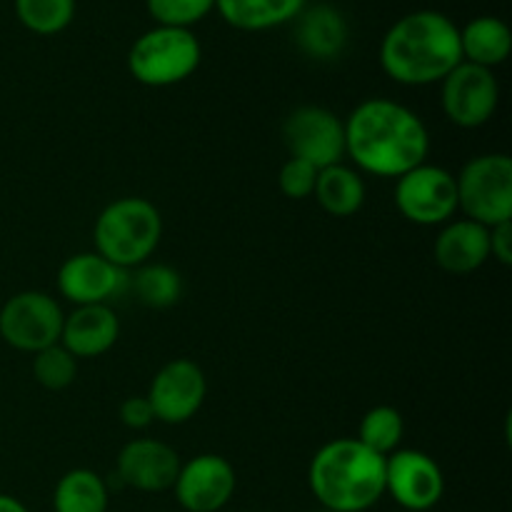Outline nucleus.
<instances>
[{"label":"nucleus","mask_w":512,"mask_h":512,"mask_svg":"<svg viewBox=\"0 0 512 512\" xmlns=\"http://www.w3.org/2000/svg\"><path fill=\"white\" fill-rule=\"evenodd\" d=\"M313 195L325 213L335 215V218H350L363 208L365 183L353 168L338 163L318 170Z\"/></svg>","instance_id":"obj_21"},{"label":"nucleus","mask_w":512,"mask_h":512,"mask_svg":"<svg viewBox=\"0 0 512 512\" xmlns=\"http://www.w3.org/2000/svg\"><path fill=\"white\" fill-rule=\"evenodd\" d=\"M315 180H318V168L298 158H290L278 175L280 190L290 200L310 198L315 193Z\"/></svg>","instance_id":"obj_28"},{"label":"nucleus","mask_w":512,"mask_h":512,"mask_svg":"<svg viewBox=\"0 0 512 512\" xmlns=\"http://www.w3.org/2000/svg\"><path fill=\"white\" fill-rule=\"evenodd\" d=\"M343 125L345 155L370 175L400 178L428 158V128L418 113L395 100H363Z\"/></svg>","instance_id":"obj_1"},{"label":"nucleus","mask_w":512,"mask_h":512,"mask_svg":"<svg viewBox=\"0 0 512 512\" xmlns=\"http://www.w3.org/2000/svg\"><path fill=\"white\" fill-rule=\"evenodd\" d=\"M133 288L135 298L145 305V308L163 310L170 308L183 295V278L175 268L163 263H143L138 265L133 278L128 280Z\"/></svg>","instance_id":"obj_23"},{"label":"nucleus","mask_w":512,"mask_h":512,"mask_svg":"<svg viewBox=\"0 0 512 512\" xmlns=\"http://www.w3.org/2000/svg\"><path fill=\"white\" fill-rule=\"evenodd\" d=\"M180 465L170 445L153 438L130 440L118 453V478L140 493H165L175 485Z\"/></svg>","instance_id":"obj_15"},{"label":"nucleus","mask_w":512,"mask_h":512,"mask_svg":"<svg viewBox=\"0 0 512 512\" xmlns=\"http://www.w3.org/2000/svg\"><path fill=\"white\" fill-rule=\"evenodd\" d=\"M120 420L125 428L130 430H145L155 420L153 405H150L148 395H133L120 405Z\"/></svg>","instance_id":"obj_29"},{"label":"nucleus","mask_w":512,"mask_h":512,"mask_svg":"<svg viewBox=\"0 0 512 512\" xmlns=\"http://www.w3.org/2000/svg\"><path fill=\"white\" fill-rule=\"evenodd\" d=\"M120 335L118 315L108 305H78L63 318L60 345L78 358H100Z\"/></svg>","instance_id":"obj_16"},{"label":"nucleus","mask_w":512,"mask_h":512,"mask_svg":"<svg viewBox=\"0 0 512 512\" xmlns=\"http://www.w3.org/2000/svg\"><path fill=\"white\" fill-rule=\"evenodd\" d=\"M208 395L205 373L188 358L165 363L148 390L155 420L168 425H183L198 415Z\"/></svg>","instance_id":"obj_12"},{"label":"nucleus","mask_w":512,"mask_h":512,"mask_svg":"<svg viewBox=\"0 0 512 512\" xmlns=\"http://www.w3.org/2000/svg\"><path fill=\"white\" fill-rule=\"evenodd\" d=\"M145 5L158 25L190 28L215 8V0H145Z\"/></svg>","instance_id":"obj_27"},{"label":"nucleus","mask_w":512,"mask_h":512,"mask_svg":"<svg viewBox=\"0 0 512 512\" xmlns=\"http://www.w3.org/2000/svg\"><path fill=\"white\" fill-rule=\"evenodd\" d=\"M78 375V360L60 343L33 353V378L48 390H65Z\"/></svg>","instance_id":"obj_26"},{"label":"nucleus","mask_w":512,"mask_h":512,"mask_svg":"<svg viewBox=\"0 0 512 512\" xmlns=\"http://www.w3.org/2000/svg\"><path fill=\"white\" fill-rule=\"evenodd\" d=\"M460 63V28L440 10L403 15L380 43V65L400 85L440 83Z\"/></svg>","instance_id":"obj_2"},{"label":"nucleus","mask_w":512,"mask_h":512,"mask_svg":"<svg viewBox=\"0 0 512 512\" xmlns=\"http://www.w3.org/2000/svg\"><path fill=\"white\" fill-rule=\"evenodd\" d=\"M295 40L310 58L333 60L343 53L348 43V23L340 10L330 5H313L308 10H300Z\"/></svg>","instance_id":"obj_18"},{"label":"nucleus","mask_w":512,"mask_h":512,"mask_svg":"<svg viewBox=\"0 0 512 512\" xmlns=\"http://www.w3.org/2000/svg\"><path fill=\"white\" fill-rule=\"evenodd\" d=\"M20 23L38 35L63 33L75 18V0H15Z\"/></svg>","instance_id":"obj_25"},{"label":"nucleus","mask_w":512,"mask_h":512,"mask_svg":"<svg viewBox=\"0 0 512 512\" xmlns=\"http://www.w3.org/2000/svg\"><path fill=\"white\" fill-rule=\"evenodd\" d=\"M435 263L453 275H470L490 258V228L475 220H450L435 238Z\"/></svg>","instance_id":"obj_17"},{"label":"nucleus","mask_w":512,"mask_h":512,"mask_svg":"<svg viewBox=\"0 0 512 512\" xmlns=\"http://www.w3.org/2000/svg\"><path fill=\"white\" fill-rule=\"evenodd\" d=\"M0 512H30V510L25 508L18 498H13V495L0 493Z\"/></svg>","instance_id":"obj_31"},{"label":"nucleus","mask_w":512,"mask_h":512,"mask_svg":"<svg viewBox=\"0 0 512 512\" xmlns=\"http://www.w3.org/2000/svg\"><path fill=\"white\" fill-rule=\"evenodd\" d=\"M385 493L405 512H428L445 493L443 470L423 450H395L385 458Z\"/></svg>","instance_id":"obj_11"},{"label":"nucleus","mask_w":512,"mask_h":512,"mask_svg":"<svg viewBox=\"0 0 512 512\" xmlns=\"http://www.w3.org/2000/svg\"><path fill=\"white\" fill-rule=\"evenodd\" d=\"M323 512H328V510H323Z\"/></svg>","instance_id":"obj_32"},{"label":"nucleus","mask_w":512,"mask_h":512,"mask_svg":"<svg viewBox=\"0 0 512 512\" xmlns=\"http://www.w3.org/2000/svg\"><path fill=\"white\" fill-rule=\"evenodd\" d=\"M443 113L460 128H480L495 115L500 103V85L493 70L473 63H460L443 80Z\"/></svg>","instance_id":"obj_10"},{"label":"nucleus","mask_w":512,"mask_h":512,"mask_svg":"<svg viewBox=\"0 0 512 512\" xmlns=\"http://www.w3.org/2000/svg\"><path fill=\"white\" fill-rule=\"evenodd\" d=\"M283 140L290 155L323 170L345 158V125L328 108L300 105L285 118Z\"/></svg>","instance_id":"obj_9"},{"label":"nucleus","mask_w":512,"mask_h":512,"mask_svg":"<svg viewBox=\"0 0 512 512\" xmlns=\"http://www.w3.org/2000/svg\"><path fill=\"white\" fill-rule=\"evenodd\" d=\"M305 3L308 0H215V10L233 28L260 33L295 20Z\"/></svg>","instance_id":"obj_20"},{"label":"nucleus","mask_w":512,"mask_h":512,"mask_svg":"<svg viewBox=\"0 0 512 512\" xmlns=\"http://www.w3.org/2000/svg\"><path fill=\"white\" fill-rule=\"evenodd\" d=\"M403 433V415L395 408H390V405H378V408L368 410V413L363 415V420H360L358 440L365 448L373 450V453L388 458L390 453H395V450L400 448Z\"/></svg>","instance_id":"obj_24"},{"label":"nucleus","mask_w":512,"mask_h":512,"mask_svg":"<svg viewBox=\"0 0 512 512\" xmlns=\"http://www.w3.org/2000/svg\"><path fill=\"white\" fill-rule=\"evenodd\" d=\"M108 485L88 468L68 470L53 490L55 512H108Z\"/></svg>","instance_id":"obj_22"},{"label":"nucleus","mask_w":512,"mask_h":512,"mask_svg":"<svg viewBox=\"0 0 512 512\" xmlns=\"http://www.w3.org/2000/svg\"><path fill=\"white\" fill-rule=\"evenodd\" d=\"M203 60L200 40L190 28L148 30L133 43L128 53V70L138 83L150 88H168L188 80Z\"/></svg>","instance_id":"obj_5"},{"label":"nucleus","mask_w":512,"mask_h":512,"mask_svg":"<svg viewBox=\"0 0 512 512\" xmlns=\"http://www.w3.org/2000/svg\"><path fill=\"white\" fill-rule=\"evenodd\" d=\"M395 205L415 225H445L458 213L455 175L440 165H418L395 183Z\"/></svg>","instance_id":"obj_7"},{"label":"nucleus","mask_w":512,"mask_h":512,"mask_svg":"<svg viewBox=\"0 0 512 512\" xmlns=\"http://www.w3.org/2000/svg\"><path fill=\"white\" fill-rule=\"evenodd\" d=\"M308 483L328 512H365L385 495V458L358 438L330 440L310 460Z\"/></svg>","instance_id":"obj_3"},{"label":"nucleus","mask_w":512,"mask_h":512,"mask_svg":"<svg viewBox=\"0 0 512 512\" xmlns=\"http://www.w3.org/2000/svg\"><path fill=\"white\" fill-rule=\"evenodd\" d=\"M460 50L465 63L480 65L493 70L495 65L505 63L512 50V35L505 20L495 15H480L460 28Z\"/></svg>","instance_id":"obj_19"},{"label":"nucleus","mask_w":512,"mask_h":512,"mask_svg":"<svg viewBox=\"0 0 512 512\" xmlns=\"http://www.w3.org/2000/svg\"><path fill=\"white\" fill-rule=\"evenodd\" d=\"M63 310L40 290H25L0 305V335L5 343L23 353H38L60 343Z\"/></svg>","instance_id":"obj_8"},{"label":"nucleus","mask_w":512,"mask_h":512,"mask_svg":"<svg viewBox=\"0 0 512 512\" xmlns=\"http://www.w3.org/2000/svg\"><path fill=\"white\" fill-rule=\"evenodd\" d=\"M490 258L512 265V220L490 228Z\"/></svg>","instance_id":"obj_30"},{"label":"nucleus","mask_w":512,"mask_h":512,"mask_svg":"<svg viewBox=\"0 0 512 512\" xmlns=\"http://www.w3.org/2000/svg\"><path fill=\"white\" fill-rule=\"evenodd\" d=\"M128 270L118 268L98 253H78L58 270V290L78 305H108L110 298L128 288Z\"/></svg>","instance_id":"obj_14"},{"label":"nucleus","mask_w":512,"mask_h":512,"mask_svg":"<svg viewBox=\"0 0 512 512\" xmlns=\"http://www.w3.org/2000/svg\"><path fill=\"white\" fill-rule=\"evenodd\" d=\"M458 210L493 228L512 220V160L505 153L478 155L455 178Z\"/></svg>","instance_id":"obj_6"},{"label":"nucleus","mask_w":512,"mask_h":512,"mask_svg":"<svg viewBox=\"0 0 512 512\" xmlns=\"http://www.w3.org/2000/svg\"><path fill=\"white\" fill-rule=\"evenodd\" d=\"M235 470L225 458L203 453L180 465L175 478V498L188 512H218L230 503L235 493Z\"/></svg>","instance_id":"obj_13"},{"label":"nucleus","mask_w":512,"mask_h":512,"mask_svg":"<svg viewBox=\"0 0 512 512\" xmlns=\"http://www.w3.org/2000/svg\"><path fill=\"white\" fill-rule=\"evenodd\" d=\"M163 238V218L145 198H118L105 205L93 228L95 253L118 268L148 263Z\"/></svg>","instance_id":"obj_4"}]
</instances>
